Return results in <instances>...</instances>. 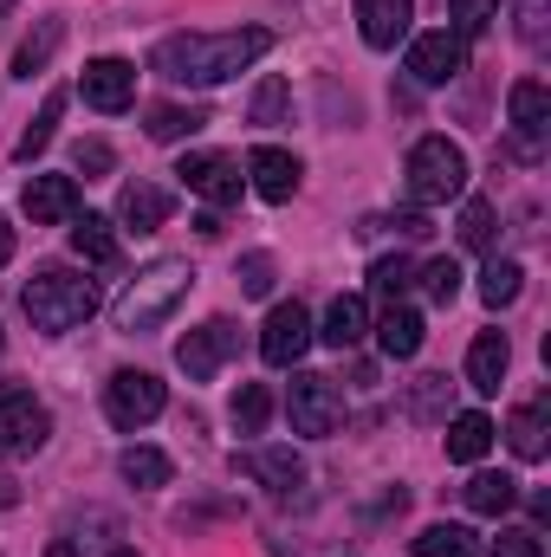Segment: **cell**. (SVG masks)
Returning a JSON list of instances; mask_svg holds the SVG:
<instances>
[{
    "mask_svg": "<svg viewBox=\"0 0 551 557\" xmlns=\"http://www.w3.org/2000/svg\"><path fill=\"white\" fill-rule=\"evenodd\" d=\"M448 396H454V383H448V376H421V383L409 389V416L415 421H441V416H448Z\"/></svg>",
    "mask_w": 551,
    "mask_h": 557,
    "instance_id": "cell-37",
    "label": "cell"
},
{
    "mask_svg": "<svg viewBox=\"0 0 551 557\" xmlns=\"http://www.w3.org/2000/svg\"><path fill=\"white\" fill-rule=\"evenodd\" d=\"M448 20H454V39H480V33L500 20V0H454Z\"/></svg>",
    "mask_w": 551,
    "mask_h": 557,
    "instance_id": "cell-35",
    "label": "cell"
},
{
    "mask_svg": "<svg viewBox=\"0 0 551 557\" xmlns=\"http://www.w3.org/2000/svg\"><path fill=\"white\" fill-rule=\"evenodd\" d=\"M403 175H409V201L441 208V201H454L467 188V156H461V143H448V137H421L409 149V162H403Z\"/></svg>",
    "mask_w": 551,
    "mask_h": 557,
    "instance_id": "cell-4",
    "label": "cell"
},
{
    "mask_svg": "<svg viewBox=\"0 0 551 557\" xmlns=\"http://www.w3.org/2000/svg\"><path fill=\"white\" fill-rule=\"evenodd\" d=\"M519 39L539 52L546 46V0H519Z\"/></svg>",
    "mask_w": 551,
    "mask_h": 557,
    "instance_id": "cell-43",
    "label": "cell"
},
{
    "mask_svg": "<svg viewBox=\"0 0 551 557\" xmlns=\"http://www.w3.org/2000/svg\"><path fill=\"white\" fill-rule=\"evenodd\" d=\"M493 221H500V214H493V201H467V208H461V247L487 253V247H493V234H500Z\"/></svg>",
    "mask_w": 551,
    "mask_h": 557,
    "instance_id": "cell-34",
    "label": "cell"
},
{
    "mask_svg": "<svg viewBox=\"0 0 551 557\" xmlns=\"http://www.w3.org/2000/svg\"><path fill=\"white\" fill-rule=\"evenodd\" d=\"M267 52H273V33H267V26H234V33H169V39H156L149 72L169 78V85H195V91H208V85L241 78V72H247L254 59H267Z\"/></svg>",
    "mask_w": 551,
    "mask_h": 557,
    "instance_id": "cell-1",
    "label": "cell"
},
{
    "mask_svg": "<svg viewBox=\"0 0 551 557\" xmlns=\"http://www.w3.org/2000/svg\"><path fill=\"white\" fill-rule=\"evenodd\" d=\"M20 208L33 214V227L72 221V214H78V175H33L26 195H20Z\"/></svg>",
    "mask_w": 551,
    "mask_h": 557,
    "instance_id": "cell-14",
    "label": "cell"
},
{
    "mask_svg": "<svg viewBox=\"0 0 551 557\" xmlns=\"http://www.w3.org/2000/svg\"><path fill=\"white\" fill-rule=\"evenodd\" d=\"M409 285H415V267L403 260V253H396V260H377V267H370V292H377L383 305H403V292H409Z\"/></svg>",
    "mask_w": 551,
    "mask_h": 557,
    "instance_id": "cell-33",
    "label": "cell"
},
{
    "mask_svg": "<svg viewBox=\"0 0 551 557\" xmlns=\"http://www.w3.org/2000/svg\"><path fill=\"white\" fill-rule=\"evenodd\" d=\"M247 175H254V188H260L267 201H292V195H298V156H292V149L260 143V149L247 156Z\"/></svg>",
    "mask_w": 551,
    "mask_h": 557,
    "instance_id": "cell-17",
    "label": "cell"
},
{
    "mask_svg": "<svg viewBox=\"0 0 551 557\" xmlns=\"http://www.w3.org/2000/svg\"><path fill=\"white\" fill-rule=\"evenodd\" d=\"M52 434V416L26 396V389H7L0 396V460H33Z\"/></svg>",
    "mask_w": 551,
    "mask_h": 557,
    "instance_id": "cell-7",
    "label": "cell"
},
{
    "mask_svg": "<svg viewBox=\"0 0 551 557\" xmlns=\"http://www.w3.org/2000/svg\"><path fill=\"white\" fill-rule=\"evenodd\" d=\"M169 208H175V195L156 188V182H131V188L118 195V221H124L131 234H156V227L169 221Z\"/></svg>",
    "mask_w": 551,
    "mask_h": 557,
    "instance_id": "cell-19",
    "label": "cell"
},
{
    "mask_svg": "<svg viewBox=\"0 0 551 557\" xmlns=\"http://www.w3.org/2000/svg\"><path fill=\"white\" fill-rule=\"evenodd\" d=\"M188 292H195V267H188V260H156V267H143V273L118 292L111 324H118L124 337H143V331L169 324V318H175V305H182Z\"/></svg>",
    "mask_w": 551,
    "mask_h": 557,
    "instance_id": "cell-2",
    "label": "cell"
},
{
    "mask_svg": "<svg viewBox=\"0 0 551 557\" xmlns=\"http://www.w3.org/2000/svg\"><path fill=\"white\" fill-rule=\"evenodd\" d=\"M519 278H526V273H519L513 260H487V273H480V298L500 311V305H513V298H519Z\"/></svg>",
    "mask_w": 551,
    "mask_h": 557,
    "instance_id": "cell-36",
    "label": "cell"
},
{
    "mask_svg": "<svg viewBox=\"0 0 551 557\" xmlns=\"http://www.w3.org/2000/svg\"><path fill=\"white\" fill-rule=\"evenodd\" d=\"M461 72H467V39H454L448 26L421 33L409 46V78L415 85H454Z\"/></svg>",
    "mask_w": 551,
    "mask_h": 557,
    "instance_id": "cell-11",
    "label": "cell"
},
{
    "mask_svg": "<svg viewBox=\"0 0 551 557\" xmlns=\"http://www.w3.org/2000/svg\"><path fill=\"white\" fill-rule=\"evenodd\" d=\"M364 331H370V305L357 298V292H344V298H331V311H325V344L331 350H357L364 344Z\"/></svg>",
    "mask_w": 551,
    "mask_h": 557,
    "instance_id": "cell-20",
    "label": "cell"
},
{
    "mask_svg": "<svg viewBox=\"0 0 551 557\" xmlns=\"http://www.w3.org/2000/svg\"><path fill=\"white\" fill-rule=\"evenodd\" d=\"M234 350H241V331H234L228 318H208L201 331H188V337L175 344V363L188 370V383H215Z\"/></svg>",
    "mask_w": 551,
    "mask_h": 557,
    "instance_id": "cell-9",
    "label": "cell"
},
{
    "mask_svg": "<svg viewBox=\"0 0 551 557\" xmlns=\"http://www.w3.org/2000/svg\"><path fill=\"white\" fill-rule=\"evenodd\" d=\"M241 292L247 298H267L273 292V253H247L241 260Z\"/></svg>",
    "mask_w": 551,
    "mask_h": 557,
    "instance_id": "cell-41",
    "label": "cell"
},
{
    "mask_svg": "<svg viewBox=\"0 0 551 557\" xmlns=\"http://www.w3.org/2000/svg\"><path fill=\"white\" fill-rule=\"evenodd\" d=\"M506 363H513V350H506V331H480V337H474V350H467V389H480V396H500V383H506Z\"/></svg>",
    "mask_w": 551,
    "mask_h": 557,
    "instance_id": "cell-18",
    "label": "cell"
},
{
    "mask_svg": "<svg viewBox=\"0 0 551 557\" xmlns=\"http://www.w3.org/2000/svg\"><path fill=\"white\" fill-rule=\"evenodd\" d=\"M305 350H311V318H305V305H273V318H267V331H260V357H267L273 370H292Z\"/></svg>",
    "mask_w": 551,
    "mask_h": 557,
    "instance_id": "cell-13",
    "label": "cell"
},
{
    "mask_svg": "<svg viewBox=\"0 0 551 557\" xmlns=\"http://www.w3.org/2000/svg\"><path fill=\"white\" fill-rule=\"evenodd\" d=\"M493 447V421L480 416V409H467V416L448 421V460H461V467H474L480 454Z\"/></svg>",
    "mask_w": 551,
    "mask_h": 557,
    "instance_id": "cell-25",
    "label": "cell"
},
{
    "mask_svg": "<svg viewBox=\"0 0 551 557\" xmlns=\"http://www.w3.org/2000/svg\"><path fill=\"white\" fill-rule=\"evenodd\" d=\"M46 557H78V545H72V539H52V552Z\"/></svg>",
    "mask_w": 551,
    "mask_h": 557,
    "instance_id": "cell-46",
    "label": "cell"
},
{
    "mask_svg": "<svg viewBox=\"0 0 551 557\" xmlns=\"http://www.w3.org/2000/svg\"><path fill=\"white\" fill-rule=\"evenodd\" d=\"M7 499H13V486H7V480H0V506H7Z\"/></svg>",
    "mask_w": 551,
    "mask_h": 557,
    "instance_id": "cell-47",
    "label": "cell"
},
{
    "mask_svg": "<svg viewBox=\"0 0 551 557\" xmlns=\"http://www.w3.org/2000/svg\"><path fill=\"white\" fill-rule=\"evenodd\" d=\"M415 278H421L428 305H454V298H461V267H454V260H428Z\"/></svg>",
    "mask_w": 551,
    "mask_h": 557,
    "instance_id": "cell-38",
    "label": "cell"
},
{
    "mask_svg": "<svg viewBox=\"0 0 551 557\" xmlns=\"http://www.w3.org/2000/svg\"><path fill=\"white\" fill-rule=\"evenodd\" d=\"M377 344H383V357L409 363L415 350H421V311H415V305H390L383 324H377Z\"/></svg>",
    "mask_w": 551,
    "mask_h": 557,
    "instance_id": "cell-22",
    "label": "cell"
},
{
    "mask_svg": "<svg viewBox=\"0 0 551 557\" xmlns=\"http://www.w3.org/2000/svg\"><path fill=\"white\" fill-rule=\"evenodd\" d=\"M169 409V389L149 376V370H118L111 383H105V416L118 421L124 434H137L143 421H156Z\"/></svg>",
    "mask_w": 551,
    "mask_h": 557,
    "instance_id": "cell-6",
    "label": "cell"
},
{
    "mask_svg": "<svg viewBox=\"0 0 551 557\" xmlns=\"http://www.w3.org/2000/svg\"><path fill=\"white\" fill-rule=\"evenodd\" d=\"M118 473H124L131 486H169V480H175V460H169V454H156V447H124Z\"/></svg>",
    "mask_w": 551,
    "mask_h": 557,
    "instance_id": "cell-28",
    "label": "cell"
},
{
    "mask_svg": "<svg viewBox=\"0 0 551 557\" xmlns=\"http://www.w3.org/2000/svg\"><path fill=\"white\" fill-rule=\"evenodd\" d=\"M506 111H513V131H519V143H506V156L539 162V137L551 131V91L539 78H519V85L506 91Z\"/></svg>",
    "mask_w": 551,
    "mask_h": 557,
    "instance_id": "cell-10",
    "label": "cell"
},
{
    "mask_svg": "<svg viewBox=\"0 0 551 557\" xmlns=\"http://www.w3.org/2000/svg\"><path fill=\"white\" fill-rule=\"evenodd\" d=\"M0 350H7V337H0Z\"/></svg>",
    "mask_w": 551,
    "mask_h": 557,
    "instance_id": "cell-50",
    "label": "cell"
},
{
    "mask_svg": "<svg viewBox=\"0 0 551 557\" xmlns=\"http://www.w3.org/2000/svg\"><path fill=\"white\" fill-rule=\"evenodd\" d=\"M461 493H467V506H474L480 519H506V512L519 506V480H513V473H474Z\"/></svg>",
    "mask_w": 551,
    "mask_h": 557,
    "instance_id": "cell-21",
    "label": "cell"
},
{
    "mask_svg": "<svg viewBox=\"0 0 551 557\" xmlns=\"http://www.w3.org/2000/svg\"><path fill=\"white\" fill-rule=\"evenodd\" d=\"M111 557H137V552H111Z\"/></svg>",
    "mask_w": 551,
    "mask_h": 557,
    "instance_id": "cell-49",
    "label": "cell"
},
{
    "mask_svg": "<svg viewBox=\"0 0 551 557\" xmlns=\"http://www.w3.org/2000/svg\"><path fill=\"white\" fill-rule=\"evenodd\" d=\"M111 162H118V156H111V143H105V137H85L78 149H72V169H78L85 182H98V175H111Z\"/></svg>",
    "mask_w": 551,
    "mask_h": 557,
    "instance_id": "cell-39",
    "label": "cell"
},
{
    "mask_svg": "<svg viewBox=\"0 0 551 557\" xmlns=\"http://www.w3.org/2000/svg\"><path fill=\"white\" fill-rule=\"evenodd\" d=\"M415 20V0H357V26H364V46L370 52H390Z\"/></svg>",
    "mask_w": 551,
    "mask_h": 557,
    "instance_id": "cell-15",
    "label": "cell"
},
{
    "mask_svg": "<svg viewBox=\"0 0 551 557\" xmlns=\"http://www.w3.org/2000/svg\"><path fill=\"white\" fill-rule=\"evenodd\" d=\"M487 557H546V539H539V525H513V532L493 539Z\"/></svg>",
    "mask_w": 551,
    "mask_h": 557,
    "instance_id": "cell-40",
    "label": "cell"
},
{
    "mask_svg": "<svg viewBox=\"0 0 551 557\" xmlns=\"http://www.w3.org/2000/svg\"><path fill=\"white\" fill-rule=\"evenodd\" d=\"M396 227H403V240H428V234H434V227H428V214H396Z\"/></svg>",
    "mask_w": 551,
    "mask_h": 557,
    "instance_id": "cell-44",
    "label": "cell"
},
{
    "mask_svg": "<svg viewBox=\"0 0 551 557\" xmlns=\"http://www.w3.org/2000/svg\"><path fill=\"white\" fill-rule=\"evenodd\" d=\"M234 467H241L247 480H260L267 493H292V486L305 480V467H298L292 447H247V454H234Z\"/></svg>",
    "mask_w": 551,
    "mask_h": 557,
    "instance_id": "cell-16",
    "label": "cell"
},
{
    "mask_svg": "<svg viewBox=\"0 0 551 557\" xmlns=\"http://www.w3.org/2000/svg\"><path fill=\"white\" fill-rule=\"evenodd\" d=\"M175 175H182V188H188V195H201V201H215V208H234V201H241V188H247L241 162H234V156H215V149L182 156V162H175Z\"/></svg>",
    "mask_w": 551,
    "mask_h": 557,
    "instance_id": "cell-8",
    "label": "cell"
},
{
    "mask_svg": "<svg viewBox=\"0 0 551 557\" xmlns=\"http://www.w3.org/2000/svg\"><path fill=\"white\" fill-rule=\"evenodd\" d=\"M201 124H208L201 104H156V111H149V137L156 143H182V137H195Z\"/></svg>",
    "mask_w": 551,
    "mask_h": 557,
    "instance_id": "cell-27",
    "label": "cell"
},
{
    "mask_svg": "<svg viewBox=\"0 0 551 557\" xmlns=\"http://www.w3.org/2000/svg\"><path fill=\"white\" fill-rule=\"evenodd\" d=\"M13 260V227H7V214H0V267Z\"/></svg>",
    "mask_w": 551,
    "mask_h": 557,
    "instance_id": "cell-45",
    "label": "cell"
},
{
    "mask_svg": "<svg viewBox=\"0 0 551 557\" xmlns=\"http://www.w3.org/2000/svg\"><path fill=\"white\" fill-rule=\"evenodd\" d=\"M7 7H13V0H0V20H7Z\"/></svg>",
    "mask_w": 551,
    "mask_h": 557,
    "instance_id": "cell-48",
    "label": "cell"
},
{
    "mask_svg": "<svg viewBox=\"0 0 551 557\" xmlns=\"http://www.w3.org/2000/svg\"><path fill=\"white\" fill-rule=\"evenodd\" d=\"M20 305H26L33 331L65 337V331H78V324L98 311V285L85 273H72V267H39V273L20 285Z\"/></svg>",
    "mask_w": 551,
    "mask_h": 557,
    "instance_id": "cell-3",
    "label": "cell"
},
{
    "mask_svg": "<svg viewBox=\"0 0 551 557\" xmlns=\"http://www.w3.org/2000/svg\"><path fill=\"white\" fill-rule=\"evenodd\" d=\"M474 552V532L467 525H428L415 539V557H467Z\"/></svg>",
    "mask_w": 551,
    "mask_h": 557,
    "instance_id": "cell-32",
    "label": "cell"
},
{
    "mask_svg": "<svg viewBox=\"0 0 551 557\" xmlns=\"http://www.w3.org/2000/svg\"><path fill=\"white\" fill-rule=\"evenodd\" d=\"M267 416H273V389H267V383H241V389H234V428H241V434H260Z\"/></svg>",
    "mask_w": 551,
    "mask_h": 557,
    "instance_id": "cell-31",
    "label": "cell"
},
{
    "mask_svg": "<svg viewBox=\"0 0 551 557\" xmlns=\"http://www.w3.org/2000/svg\"><path fill=\"white\" fill-rule=\"evenodd\" d=\"M78 91H85V104H91V111L118 117V111H131V104H137V65H131V59H91V65H85V78H78Z\"/></svg>",
    "mask_w": 551,
    "mask_h": 557,
    "instance_id": "cell-12",
    "label": "cell"
},
{
    "mask_svg": "<svg viewBox=\"0 0 551 557\" xmlns=\"http://www.w3.org/2000/svg\"><path fill=\"white\" fill-rule=\"evenodd\" d=\"M273 557H364V552H351V545H338V539H325V545H298V539H273Z\"/></svg>",
    "mask_w": 551,
    "mask_h": 557,
    "instance_id": "cell-42",
    "label": "cell"
},
{
    "mask_svg": "<svg viewBox=\"0 0 551 557\" xmlns=\"http://www.w3.org/2000/svg\"><path fill=\"white\" fill-rule=\"evenodd\" d=\"M72 253L91 267H118V234L105 214H72Z\"/></svg>",
    "mask_w": 551,
    "mask_h": 557,
    "instance_id": "cell-24",
    "label": "cell"
},
{
    "mask_svg": "<svg viewBox=\"0 0 551 557\" xmlns=\"http://www.w3.org/2000/svg\"><path fill=\"white\" fill-rule=\"evenodd\" d=\"M285 111H292V85H285V78H260V91H254V104H247V124L273 131V124H285Z\"/></svg>",
    "mask_w": 551,
    "mask_h": 557,
    "instance_id": "cell-30",
    "label": "cell"
},
{
    "mask_svg": "<svg viewBox=\"0 0 551 557\" xmlns=\"http://www.w3.org/2000/svg\"><path fill=\"white\" fill-rule=\"evenodd\" d=\"M285 416H292V434H311V441H325L338 421H344V396H338V383L331 376H292V389H285Z\"/></svg>",
    "mask_w": 551,
    "mask_h": 557,
    "instance_id": "cell-5",
    "label": "cell"
},
{
    "mask_svg": "<svg viewBox=\"0 0 551 557\" xmlns=\"http://www.w3.org/2000/svg\"><path fill=\"white\" fill-rule=\"evenodd\" d=\"M59 111H65V91H52V98L39 104V117L26 124V137H20V149H13L20 162H39V156H46V143H52V131H59Z\"/></svg>",
    "mask_w": 551,
    "mask_h": 557,
    "instance_id": "cell-29",
    "label": "cell"
},
{
    "mask_svg": "<svg viewBox=\"0 0 551 557\" xmlns=\"http://www.w3.org/2000/svg\"><path fill=\"white\" fill-rule=\"evenodd\" d=\"M65 46V20H39L33 26V39H20V52H13V78H33V72H46V59Z\"/></svg>",
    "mask_w": 551,
    "mask_h": 557,
    "instance_id": "cell-26",
    "label": "cell"
},
{
    "mask_svg": "<svg viewBox=\"0 0 551 557\" xmlns=\"http://www.w3.org/2000/svg\"><path fill=\"white\" fill-rule=\"evenodd\" d=\"M546 416H551V403L546 396H532L526 409H513V421H506V441H513V454L519 460H546Z\"/></svg>",
    "mask_w": 551,
    "mask_h": 557,
    "instance_id": "cell-23",
    "label": "cell"
}]
</instances>
